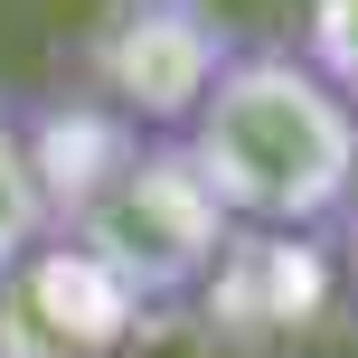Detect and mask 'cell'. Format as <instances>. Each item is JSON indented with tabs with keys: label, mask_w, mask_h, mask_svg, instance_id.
<instances>
[{
	"label": "cell",
	"mask_w": 358,
	"mask_h": 358,
	"mask_svg": "<svg viewBox=\"0 0 358 358\" xmlns=\"http://www.w3.org/2000/svg\"><path fill=\"white\" fill-rule=\"evenodd\" d=\"M48 245H57V208H48V189H38L29 123H19L10 94H0V283H19Z\"/></svg>",
	"instance_id": "cell-7"
},
{
	"label": "cell",
	"mask_w": 358,
	"mask_h": 358,
	"mask_svg": "<svg viewBox=\"0 0 358 358\" xmlns=\"http://www.w3.org/2000/svg\"><path fill=\"white\" fill-rule=\"evenodd\" d=\"M302 57L358 104V0H302Z\"/></svg>",
	"instance_id": "cell-8"
},
{
	"label": "cell",
	"mask_w": 358,
	"mask_h": 358,
	"mask_svg": "<svg viewBox=\"0 0 358 358\" xmlns=\"http://www.w3.org/2000/svg\"><path fill=\"white\" fill-rule=\"evenodd\" d=\"M340 273L358 283V208H349V227H340Z\"/></svg>",
	"instance_id": "cell-9"
},
{
	"label": "cell",
	"mask_w": 358,
	"mask_h": 358,
	"mask_svg": "<svg viewBox=\"0 0 358 358\" xmlns=\"http://www.w3.org/2000/svg\"><path fill=\"white\" fill-rule=\"evenodd\" d=\"M245 38L227 29L217 0H104L76 38V76L94 104H113L132 132L179 142L189 113L208 104V85L236 66Z\"/></svg>",
	"instance_id": "cell-3"
},
{
	"label": "cell",
	"mask_w": 358,
	"mask_h": 358,
	"mask_svg": "<svg viewBox=\"0 0 358 358\" xmlns=\"http://www.w3.org/2000/svg\"><path fill=\"white\" fill-rule=\"evenodd\" d=\"M19 283H29L38 330H57V340H76V349H113V340L132 330V311H142L123 283H104V273H94L76 245H48L29 273H19Z\"/></svg>",
	"instance_id": "cell-6"
},
{
	"label": "cell",
	"mask_w": 358,
	"mask_h": 358,
	"mask_svg": "<svg viewBox=\"0 0 358 358\" xmlns=\"http://www.w3.org/2000/svg\"><path fill=\"white\" fill-rule=\"evenodd\" d=\"M321 283H330V273H321V255H311L302 236H236L227 264H217V283L198 292V302L273 330V321H302V311L321 302Z\"/></svg>",
	"instance_id": "cell-5"
},
{
	"label": "cell",
	"mask_w": 358,
	"mask_h": 358,
	"mask_svg": "<svg viewBox=\"0 0 358 358\" xmlns=\"http://www.w3.org/2000/svg\"><path fill=\"white\" fill-rule=\"evenodd\" d=\"M57 245H76L104 283H123L132 302H198L217 283L236 245V217L208 198V179L189 170L179 142H142L85 208L57 227Z\"/></svg>",
	"instance_id": "cell-2"
},
{
	"label": "cell",
	"mask_w": 358,
	"mask_h": 358,
	"mask_svg": "<svg viewBox=\"0 0 358 358\" xmlns=\"http://www.w3.org/2000/svg\"><path fill=\"white\" fill-rule=\"evenodd\" d=\"M189 170L236 217V236H302L358 208V104L283 38L236 48L179 132Z\"/></svg>",
	"instance_id": "cell-1"
},
{
	"label": "cell",
	"mask_w": 358,
	"mask_h": 358,
	"mask_svg": "<svg viewBox=\"0 0 358 358\" xmlns=\"http://www.w3.org/2000/svg\"><path fill=\"white\" fill-rule=\"evenodd\" d=\"M151 132H132L113 104H94L85 85L76 94H57V104H29V161H38V189H48V208H57V227H66L76 208H85L94 189H104L113 170L142 151Z\"/></svg>",
	"instance_id": "cell-4"
}]
</instances>
